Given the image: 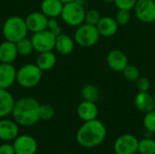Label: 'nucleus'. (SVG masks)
Masks as SVG:
<instances>
[{
	"mask_svg": "<svg viewBox=\"0 0 155 154\" xmlns=\"http://www.w3.org/2000/svg\"><path fill=\"white\" fill-rule=\"evenodd\" d=\"M107 130L105 125L99 120L84 122L78 129L76 141L84 148H94L100 145L106 138Z\"/></svg>",
	"mask_w": 155,
	"mask_h": 154,
	"instance_id": "f257e3e1",
	"label": "nucleus"
},
{
	"mask_svg": "<svg viewBox=\"0 0 155 154\" xmlns=\"http://www.w3.org/2000/svg\"><path fill=\"white\" fill-rule=\"evenodd\" d=\"M40 104L33 97H23L14 105L12 115L14 121L22 126H31L36 123L39 118Z\"/></svg>",
	"mask_w": 155,
	"mask_h": 154,
	"instance_id": "f03ea898",
	"label": "nucleus"
},
{
	"mask_svg": "<svg viewBox=\"0 0 155 154\" xmlns=\"http://www.w3.org/2000/svg\"><path fill=\"white\" fill-rule=\"evenodd\" d=\"M28 29L25 20L18 15L8 17L3 24L2 34L5 40L17 43L25 37H27Z\"/></svg>",
	"mask_w": 155,
	"mask_h": 154,
	"instance_id": "7ed1b4c3",
	"label": "nucleus"
},
{
	"mask_svg": "<svg viewBox=\"0 0 155 154\" xmlns=\"http://www.w3.org/2000/svg\"><path fill=\"white\" fill-rule=\"evenodd\" d=\"M43 77V71L35 64H26L16 73V83L24 88L35 87Z\"/></svg>",
	"mask_w": 155,
	"mask_h": 154,
	"instance_id": "20e7f679",
	"label": "nucleus"
},
{
	"mask_svg": "<svg viewBox=\"0 0 155 154\" xmlns=\"http://www.w3.org/2000/svg\"><path fill=\"white\" fill-rule=\"evenodd\" d=\"M85 12L83 4L75 0L64 5L61 17L66 25L77 27L84 23Z\"/></svg>",
	"mask_w": 155,
	"mask_h": 154,
	"instance_id": "39448f33",
	"label": "nucleus"
},
{
	"mask_svg": "<svg viewBox=\"0 0 155 154\" xmlns=\"http://www.w3.org/2000/svg\"><path fill=\"white\" fill-rule=\"evenodd\" d=\"M100 34L95 25L86 23L77 26L74 32V39L75 44L82 47H91L97 44L100 39Z\"/></svg>",
	"mask_w": 155,
	"mask_h": 154,
	"instance_id": "423d86ee",
	"label": "nucleus"
},
{
	"mask_svg": "<svg viewBox=\"0 0 155 154\" xmlns=\"http://www.w3.org/2000/svg\"><path fill=\"white\" fill-rule=\"evenodd\" d=\"M56 36L48 29L33 34L31 41L35 51L38 53L49 52L54 49Z\"/></svg>",
	"mask_w": 155,
	"mask_h": 154,
	"instance_id": "0eeeda50",
	"label": "nucleus"
},
{
	"mask_svg": "<svg viewBox=\"0 0 155 154\" xmlns=\"http://www.w3.org/2000/svg\"><path fill=\"white\" fill-rule=\"evenodd\" d=\"M134 10L135 16L141 22L151 24L155 21L154 0H137Z\"/></svg>",
	"mask_w": 155,
	"mask_h": 154,
	"instance_id": "6e6552de",
	"label": "nucleus"
},
{
	"mask_svg": "<svg viewBox=\"0 0 155 154\" xmlns=\"http://www.w3.org/2000/svg\"><path fill=\"white\" fill-rule=\"evenodd\" d=\"M139 140L133 134H123L119 136L114 144L115 154H134L138 151Z\"/></svg>",
	"mask_w": 155,
	"mask_h": 154,
	"instance_id": "1a4fd4ad",
	"label": "nucleus"
},
{
	"mask_svg": "<svg viewBox=\"0 0 155 154\" xmlns=\"http://www.w3.org/2000/svg\"><path fill=\"white\" fill-rule=\"evenodd\" d=\"M15 154H35L37 142L30 135H18L13 143Z\"/></svg>",
	"mask_w": 155,
	"mask_h": 154,
	"instance_id": "9d476101",
	"label": "nucleus"
},
{
	"mask_svg": "<svg viewBox=\"0 0 155 154\" xmlns=\"http://www.w3.org/2000/svg\"><path fill=\"white\" fill-rule=\"evenodd\" d=\"M25 20L28 31L35 34L47 29L49 18L42 12H33L29 14Z\"/></svg>",
	"mask_w": 155,
	"mask_h": 154,
	"instance_id": "9b49d317",
	"label": "nucleus"
},
{
	"mask_svg": "<svg viewBox=\"0 0 155 154\" xmlns=\"http://www.w3.org/2000/svg\"><path fill=\"white\" fill-rule=\"evenodd\" d=\"M106 63L109 68L114 72H123V70L129 64L126 54L119 49H114L108 53Z\"/></svg>",
	"mask_w": 155,
	"mask_h": 154,
	"instance_id": "f8f14e48",
	"label": "nucleus"
},
{
	"mask_svg": "<svg viewBox=\"0 0 155 154\" xmlns=\"http://www.w3.org/2000/svg\"><path fill=\"white\" fill-rule=\"evenodd\" d=\"M16 69L12 64H0V88L8 89L16 82Z\"/></svg>",
	"mask_w": 155,
	"mask_h": 154,
	"instance_id": "ddd939ff",
	"label": "nucleus"
},
{
	"mask_svg": "<svg viewBox=\"0 0 155 154\" xmlns=\"http://www.w3.org/2000/svg\"><path fill=\"white\" fill-rule=\"evenodd\" d=\"M19 133L18 124L15 121L8 119L0 120V140L1 141H13Z\"/></svg>",
	"mask_w": 155,
	"mask_h": 154,
	"instance_id": "4468645a",
	"label": "nucleus"
},
{
	"mask_svg": "<svg viewBox=\"0 0 155 154\" xmlns=\"http://www.w3.org/2000/svg\"><path fill=\"white\" fill-rule=\"evenodd\" d=\"M96 27L101 36L111 37L118 32L119 25L114 18L111 16H103L96 25Z\"/></svg>",
	"mask_w": 155,
	"mask_h": 154,
	"instance_id": "2eb2a0df",
	"label": "nucleus"
},
{
	"mask_svg": "<svg viewBox=\"0 0 155 154\" xmlns=\"http://www.w3.org/2000/svg\"><path fill=\"white\" fill-rule=\"evenodd\" d=\"M77 114L79 118L84 122L97 119L98 107L94 102L83 101L77 107Z\"/></svg>",
	"mask_w": 155,
	"mask_h": 154,
	"instance_id": "dca6fc26",
	"label": "nucleus"
},
{
	"mask_svg": "<svg viewBox=\"0 0 155 154\" xmlns=\"http://www.w3.org/2000/svg\"><path fill=\"white\" fill-rule=\"evenodd\" d=\"M134 105L142 113H148L155 109L154 99L153 94L148 92H138L134 97Z\"/></svg>",
	"mask_w": 155,
	"mask_h": 154,
	"instance_id": "f3484780",
	"label": "nucleus"
},
{
	"mask_svg": "<svg viewBox=\"0 0 155 154\" xmlns=\"http://www.w3.org/2000/svg\"><path fill=\"white\" fill-rule=\"evenodd\" d=\"M74 39L72 38L70 35L62 33L56 36L54 49L57 51L58 54L62 55H68L74 51Z\"/></svg>",
	"mask_w": 155,
	"mask_h": 154,
	"instance_id": "a211bd4d",
	"label": "nucleus"
},
{
	"mask_svg": "<svg viewBox=\"0 0 155 154\" xmlns=\"http://www.w3.org/2000/svg\"><path fill=\"white\" fill-rule=\"evenodd\" d=\"M17 55L18 52L15 43L5 40L0 44V63L12 64Z\"/></svg>",
	"mask_w": 155,
	"mask_h": 154,
	"instance_id": "6ab92c4d",
	"label": "nucleus"
},
{
	"mask_svg": "<svg viewBox=\"0 0 155 154\" xmlns=\"http://www.w3.org/2000/svg\"><path fill=\"white\" fill-rule=\"evenodd\" d=\"M15 99L8 89L0 88V118L11 114L15 105Z\"/></svg>",
	"mask_w": 155,
	"mask_h": 154,
	"instance_id": "aec40b11",
	"label": "nucleus"
},
{
	"mask_svg": "<svg viewBox=\"0 0 155 154\" xmlns=\"http://www.w3.org/2000/svg\"><path fill=\"white\" fill-rule=\"evenodd\" d=\"M64 4L60 0H43L41 3V12L48 18H57L61 16Z\"/></svg>",
	"mask_w": 155,
	"mask_h": 154,
	"instance_id": "412c9836",
	"label": "nucleus"
},
{
	"mask_svg": "<svg viewBox=\"0 0 155 154\" xmlns=\"http://www.w3.org/2000/svg\"><path fill=\"white\" fill-rule=\"evenodd\" d=\"M55 64H56V55L52 51L39 53L35 62V64L43 72L51 70L52 68H54Z\"/></svg>",
	"mask_w": 155,
	"mask_h": 154,
	"instance_id": "4be33fe9",
	"label": "nucleus"
},
{
	"mask_svg": "<svg viewBox=\"0 0 155 154\" xmlns=\"http://www.w3.org/2000/svg\"><path fill=\"white\" fill-rule=\"evenodd\" d=\"M81 95L84 101L95 103L100 96V91L97 86L94 84H86L81 90Z\"/></svg>",
	"mask_w": 155,
	"mask_h": 154,
	"instance_id": "5701e85b",
	"label": "nucleus"
},
{
	"mask_svg": "<svg viewBox=\"0 0 155 154\" xmlns=\"http://www.w3.org/2000/svg\"><path fill=\"white\" fill-rule=\"evenodd\" d=\"M15 44H16L18 55L28 56L35 51L31 39H28L27 37H25L22 40L18 41L17 43H15Z\"/></svg>",
	"mask_w": 155,
	"mask_h": 154,
	"instance_id": "b1692460",
	"label": "nucleus"
},
{
	"mask_svg": "<svg viewBox=\"0 0 155 154\" xmlns=\"http://www.w3.org/2000/svg\"><path fill=\"white\" fill-rule=\"evenodd\" d=\"M137 152L141 154H155V141L151 138H144L139 141Z\"/></svg>",
	"mask_w": 155,
	"mask_h": 154,
	"instance_id": "393cba45",
	"label": "nucleus"
},
{
	"mask_svg": "<svg viewBox=\"0 0 155 154\" xmlns=\"http://www.w3.org/2000/svg\"><path fill=\"white\" fill-rule=\"evenodd\" d=\"M122 73H123L124 77L130 82H136L141 76L140 70L135 65H133V64H128L123 70Z\"/></svg>",
	"mask_w": 155,
	"mask_h": 154,
	"instance_id": "a878e982",
	"label": "nucleus"
},
{
	"mask_svg": "<svg viewBox=\"0 0 155 154\" xmlns=\"http://www.w3.org/2000/svg\"><path fill=\"white\" fill-rule=\"evenodd\" d=\"M55 111L50 104H40L39 107V118L43 121L51 120L54 116Z\"/></svg>",
	"mask_w": 155,
	"mask_h": 154,
	"instance_id": "bb28decb",
	"label": "nucleus"
},
{
	"mask_svg": "<svg viewBox=\"0 0 155 154\" xmlns=\"http://www.w3.org/2000/svg\"><path fill=\"white\" fill-rule=\"evenodd\" d=\"M143 123L146 131L155 133V109L145 113Z\"/></svg>",
	"mask_w": 155,
	"mask_h": 154,
	"instance_id": "cd10ccee",
	"label": "nucleus"
},
{
	"mask_svg": "<svg viewBox=\"0 0 155 154\" xmlns=\"http://www.w3.org/2000/svg\"><path fill=\"white\" fill-rule=\"evenodd\" d=\"M114 19L117 22V24L119 25V26L128 25L130 23V20H131L130 11L125 10V9H118V11L115 14Z\"/></svg>",
	"mask_w": 155,
	"mask_h": 154,
	"instance_id": "c85d7f7f",
	"label": "nucleus"
},
{
	"mask_svg": "<svg viewBox=\"0 0 155 154\" xmlns=\"http://www.w3.org/2000/svg\"><path fill=\"white\" fill-rule=\"evenodd\" d=\"M101 15L100 12L97 11L96 9H90L85 12V17H84V23L95 25L98 24V22L101 19Z\"/></svg>",
	"mask_w": 155,
	"mask_h": 154,
	"instance_id": "c756f323",
	"label": "nucleus"
},
{
	"mask_svg": "<svg viewBox=\"0 0 155 154\" xmlns=\"http://www.w3.org/2000/svg\"><path fill=\"white\" fill-rule=\"evenodd\" d=\"M137 0H114V5L118 9H125L131 11L134 8Z\"/></svg>",
	"mask_w": 155,
	"mask_h": 154,
	"instance_id": "7c9ffc66",
	"label": "nucleus"
},
{
	"mask_svg": "<svg viewBox=\"0 0 155 154\" xmlns=\"http://www.w3.org/2000/svg\"><path fill=\"white\" fill-rule=\"evenodd\" d=\"M136 86L139 92H148L151 88V81L145 76H140L136 81Z\"/></svg>",
	"mask_w": 155,
	"mask_h": 154,
	"instance_id": "2f4dec72",
	"label": "nucleus"
},
{
	"mask_svg": "<svg viewBox=\"0 0 155 154\" xmlns=\"http://www.w3.org/2000/svg\"><path fill=\"white\" fill-rule=\"evenodd\" d=\"M47 29L50 30L55 36H57L60 34H62V28L59 25V23L56 20V18H49Z\"/></svg>",
	"mask_w": 155,
	"mask_h": 154,
	"instance_id": "473e14b6",
	"label": "nucleus"
},
{
	"mask_svg": "<svg viewBox=\"0 0 155 154\" xmlns=\"http://www.w3.org/2000/svg\"><path fill=\"white\" fill-rule=\"evenodd\" d=\"M0 154H15L13 144L5 143L0 145Z\"/></svg>",
	"mask_w": 155,
	"mask_h": 154,
	"instance_id": "72a5a7b5",
	"label": "nucleus"
},
{
	"mask_svg": "<svg viewBox=\"0 0 155 154\" xmlns=\"http://www.w3.org/2000/svg\"><path fill=\"white\" fill-rule=\"evenodd\" d=\"M64 5V4H68V3H71V2H74V1H75V0H60Z\"/></svg>",
	"mask_w": 155,
	"mask_h": 154,
	"instance_id": "f704fd0d",
	"label": "nucleus"
},
{
	"mask_svg": "<svg viewBox=\"0 0 155 154\" xmlns=\"http://www.w3.org/2000/svg\"><path fill=\"white\" fill-rule=\"evenodd\" d=\"M104 3H108V4H110V3H114V0H103Z\"/></svg>",
	"mask_w": 155,
	"mask_h": 154,
	"instance_id": "c9c22d12",
	"label": "nucleus"
},
{
	"mask_svg": "<svg viewBox=\"0 0 155 154\" xmlns=\"http://www.w3.org/2000/svg\"><path fill=\"white\" fill-rule=\"evenodd\" d=\"M153 99H154V103H155V91H154V93H153Z\"/></svg>",
	"mask_w": 155,
	"mask_h": 154,
	"instance_id": "e433bc0d",
	"label": "nucleus"
},
{
	"mask_svg": "<svg viewBox=\"0 0 155 154\" xmlns=\"http://www.w3.org/2000/svg\"><path fill=\"white\" fill-rule=\"evenodd\" d=\"M134 154H141V153H139V152H136V153H134Z\"/></svg>",
	"mask_w": 155,
	"mask_h": 154,
	"instance_id": "4c0bfd02",
	"label": "nucleus"
},
{
	"mask_svg": "<svg viewBox=\"0 0 155 154\" xmlns=\"http://www.w3.org/2000/svg\"><path fill=\"white\" fill-rule=\"evenodd\" d=\"M64 154H72V153H64Z\"/></svg>",
	"mask_w": 155,
	"mask_h": 154,
	"instance_id": "58836bf2",
	"label": "nucleus"
}]
</instances>
